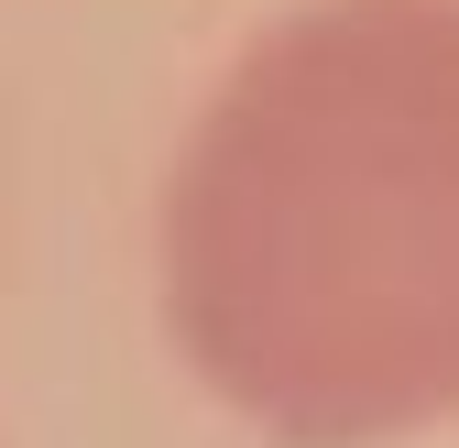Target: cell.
<instances>
[{"label": "cell", "mask_w": 459, "mask_h": 448, "mask_svg": "<svg viewBox=\"0 0 459 448\" xmlns=\"http://www.w3.org/2000/svg\"><path fill=\"white\" fill-rule=\"evenodd\" d=\"M153 263L186 372L263 437L459 416V0H284L197 99Z\"/></svg>", "instance_id": "6da1fadb"}]
</instances>
